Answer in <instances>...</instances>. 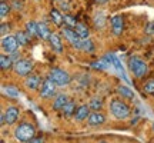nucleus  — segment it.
Masks as SVG:
<instances>
[{"label":"nucleus","mask_w":154,"mask_h":143,"mask_svg":"<svg viewBox=\"0 0 154 143\" xmlns=\"http://www.w3.org/2000/svg\"><path fill=\"white\" fill-rule=\"evenodd\" d=\"M76 102H73V100H69L66 105H64V107L61 109V112H63V116H66V117H70V116H74L76 115Z\"/></svg>","instance_id":"a211bd4d"},{"label":"nucleus","mask_w":154,"mask_h":143,"mask_svg":"<svg viewBox=\"0 0 154 143\" xmlns=\"http://www.w3.org/2000/svg\"><path fill=\"white\" fill-rule=\"evenodd\" d=\"M123 29H124V20L120 14H116L111 17V30L114 36H120L123 33Z\"/></svg>","instance_id":"9b49d317"},{"label":"nucleus","mask_w":154,"mask_h":143,"mask_svg":"<svg viewBox=\"0 0 154 143\" xmlns=\"http://www.w3.org/2000/svg\"><path fill=\"white\" fill-rule=\"evenodd\" d=\"M99 143H109V142H106V140H100Z\"/></svg>","instance_id":"4c0bfd02"},{"label":"nucleus","mask_w":154,"mask_h":143,"mask_svg":"<svg viewBox=\"0 0 154 143\" xmlns=\"http://www.w3.org/2000/svg\"><path fill=\"white\" fill-rule=\"evenodd\" d=\"M128 69H130V72H131L136 77H138V79L144 77V75L149 70L147 63L144 60H141L138 56H131V57L128 59Z\"/></svg>","instance_id":"7ed1b4c3"},{"label":"nucleus","mask_w":154,"mask_h":143,"mask_svg":"<svg viewBox=\"0 0 154 143\" xmlns=\"http://www.w3.org/2000/svg\"><path fill=\"white\" fill-rule=\"evenodd\" d=\"M63 34H64V37L67 39V42L72 44L74 49L82 50L83 39L76 33V30H74V29H73V27H69V26H66V27H63Z\"/></svg>","instance_id":"39448f33"},{"label":"nucleus","mask_w":154,"mask_h":143,"mask_svg":"<svg viewBox=\"0 0 154 143\" xmlns=\"http://www.w3.org/2000/svg\"><path fill=\"white\" fill-rule=\"evenodd\" d=\"M29 143H43V139H40V138H34V139H32Z\"/></svg>","instance_id":"f704fd0d"},{"label":"nucleus","mask_w":154,"mask_h":143,"mask_svg":"<svg viewBox=\"0 0 154 143\" xmlns=\"http://www.w3.org/2000/svg\"><path fill=\"white\" fill-rule=\"evenodd\" d=\"M110 112H111V115L114 116L116 119H119V120H124V119H127L128 116L131 115L130 107H128L124 102H121V100H119V99L111 100Z\"/></svg>","instance_id":"f03ea898"},{"label":"nucleus","mask_w":154,"mask_h":143,"mask_svg":"<svg viewBox=\"0 0 154 143\" xmlns=\"http://www.w3.org/2000/svg\"><path fill=\"white\" fill-rule=\"evenodd\" d=\"M94 26L97 29H103L106 24V16L103 14V13H100V14H97V16L94 17Z\"/></svg>","instance_id":"bb28decb"},{"label":"nucleus","mask_w":154,"mask_h":143,"mask_svg":"<svg viewBox=\"0 0 154 143\" xmlns=\"http://www.w3.org/2000/svg\"><path fill=\"white\" fill-rule=\"evenodd\" d=\"M97 2H99V3H106L107 0H97Z\"/></svg>","instance_id":"e433bc0d"},{"label":"nucleus","mask_w":154,"mask_h":143,"mask_svg":"<svg viewBox=\"0 0 154 143\" xmlns=\"http://www.w3.org/2000/svg\"><path fill=\"white\" fill-rule=\"evenodd\" d=\"M56 84L50 77L47 79H44L43 83H42V87H40V96L44 97V99H50V97H53L56 94Z\"/></svg>","instance_id":"0eeeda50"},{"label":"nucleus","mask_w":154,"mask_h":143,"mask_svg":"<svg viewBox=\"0 0 154 143\" xmlns=\"http://www.w3.org/2000/svg\"><path fill=\"white\" fill-rule=\"evenodd\" d=\"M146 32L149 34H154V23L150 22L149 24H147V27H146Z\"/></svg>","instance_id":"72a5a7b5"},{"label":"nucleus","mask_w":154,"mask_h":143,"mask_svg":"<svg viewBox=\"0 0 154 143\" xmlns=\"http://www.w3.org/2000/svg\"><path fill=\"white\" fill-rule=\"evenodd\" d=\"M9 11H10V6H9L5 2V0H3V2H2V5H0V16H2V17H6Z\"/></svg>","instance_id":"7c9ffc66"},{"label":"nucleus","mask_w":154,"mask_h":143,"mask_svg":"<svg viewBox=\"0 0 154 143\" xmlns=\"http://www.w3.org/2000/svg\"><path fill=\"white\" fill-rule=\"evenodd\" d=\"M109 66H110V65H109V63H107L103 57H101L100 60L93 62V63H91V67H94V69H100V70H104V69H107Z\"/></svg>","instance_id":"cd10ccee"},{"label":"nucleus","mask_w":154,"mask_h":143,"mask_svg":"<svg viewBox=\"0 0 154 143\" xmlns=\"http://www.w3.org/2000/svg\"><path fill=\"white\" fill-rule=\"evenodd\" d=\"M74 30H76V33L79 34L82 39H88V36H90L88 27L86 26V24H83V23H77L76 27H74Z\"/></svg>","instance_id":"6ab92c4d"},{"label":"nucleus","mask_w":154,"mask_h":143,"mask_svg":"<svg viewBox=\"0 0 154 143\" xmlns=\"http://www.w3.org/2000/svg\"><path fill=\"white\" fill-rule=\"evenodd\" d=\"M9 32H10V26H9L7 23H2V27H0V33H2V36L5 37Z\"/></svg>","instance_id":"473e14b6"},{"label":"nucleus","mask_w":154,"mask_h":143,"mask_svg":"<svg viewBox=\"0 0 154 143\" xmlns=\"http://www.w3.org/2000/svg\"><path fill=\"white\" fill-rule=\"evenodd\" d=\"M13 60H11L10 56H6V55H2L0 56V67H2V70H9L13 67Z\"/></svg>","instance_id":"aec40b11"},{"label":"nucleus","mask_w":154,"mask_h":143,"mask_svg":"<svg viewBox=\"0 0 154 143\" xmlns=\"http://www.w3.org/2000/svg\"><path fill=\"white\" fill-rule=\"evenodd\" d=\"M106 122V116L103 113H100L99 110H93V113H90L87 117V123L88 126H101L103 123Z\"/></svg>","instance_id":"9d476101"},{"label":"nucleus","mask_w":154,"mask_h":143,"mask_svg":"<svg viewBox=\"0 0 154 143\" xmlns=\"http://www.w3.org/2000/svg\"><path fill=\"white\" fill-rule=\"evenodd\" d=\"M64 24H66V26H69V27H76V19H74V17L73 16H70V14H64Z\"/></svg>","instance_id":"c756f323"},{"label":"nucleus","mask_w":154,"mask_h":143,"mask_svg":"<svg viewBox=\"0 0 154 143\" xmlns=\"http://www.w3.org/2000/svg\"><path fill=\"white\" fill-rule=\"evenodd\" d=\"M88 115H90V106L88 105H82L79 106L76 110V115H74V119H76L77 122H83L86 120L88 117Z\"/></svg>","instance_id":"ddd939ff"},{"label":"nucleus","mask_w":154,"mask_h":143,"mask_svg":"<svg viewBox=\"0 0 154 143\" xmlns=\"http://www.w3.org/2000/svg\"><path fill=\"white\" fill-rule=\"evenodd\" d=\"M16 39H17V42H19V44H20V46H27L32 37H30V36L26 33V30H24V32H17V33H16Z\"/></svg>","instance_id":"5701e85b"},{"label":"nucleus","mask_w":154,"mask_h":143,"mask_svg":"<svg viewBox=\"0 0 154 143\" xmlns=\"http://www.w3.org/2000/svg\"><path fill=\"white\" fill-rule=\"evenodd\" d=\"M60 6L63 7V9H69V3H67L66 0H61V2H60Z\"/></svg>","instance_id":"c9c22d12"},{"label":"nucleus","mask_w":154,"mask_h":143,"mask_svg":"<svg viewBox=\"0 0 154 143\" xmlns=\"http://www.w3.org/2000/svg\"><path fill=\"white\" fill-rule=\"evenodd\" d=\"M49 77L56 83V84H57V86H67V84H70V82H72L70 75H69L66 70L59 69V67H53V69H50Z\"/></svg>","instance_id":"20e7f679"},{"label":"nucleus","mask_w":154,"mask_h":143,"mask_svg":"<svg viewBox=\"0 0 154 143\" xmlns=\"http://www.w3.org/2000/svg\"><path fill=\"white\" fill-rule=\"evenodd\" d=\"M40 83H42V77L38 75H29V76H26V80H24L26 87L30 90H37Z\"/></svg>","instance_id":"f8f14e48"},{"label":"nucleus","mask_w":154,"mask_h":143,"mask_svg":"<svg viewBox=\"0 0 154 143\" xmlns=\"http://www.w3.org/2000/svg\"><path fill=\"white\" fill-rule=\"evenodd\" d=\"M19 115H20L19 107H16V106H9V107L3 112V116H5V125H7V126L14 125L16 120L19 119Z\"/></svg>","instance_id":"6e6552de"},{"label":"nucleus","mask_w":154,"mask_h":143,"mask_svg":"<svg viewBox=\"0 0 154 143\" xmlns=\"http://www.w3.org/2000/svg\"><path fill=\"white\" fill-rule=\"evenodd\" d=\"M37 2H38V0H37Z\"/></svg>","instance_id":"79ce46f5"},{"label":"nucleus","mask_w":154,"mask_h":143,"mask_svg":"<svg viewBox=\"0 0 154 143\" xmlns=\"http://www.w3.org/2000/svg\"><path fill=\"white\" fill-rule=\"evenodd\" d=\"M14 138L22 143H29L32 139L36 138V127L29 122H23L14 129Z\"/></svg>","instance_id":"f257e3e1"},{"label":"nucleus","mask_w":154,"mask_h":143,"mask_svg":"<svg viewBox=\"0 0 154 143\" xmlns=\"http://www.w3.org/2000/svg\"><path fill=\"white\" fill-rule=\"evenodd\" d=\"M3 93L7 94V96H10V97H19L20 93H19V90H17L14 86H3Z\"/></svg>","instance_id":"393cba45"},{"label":"nucleus","mask_w":154,"mask_h":143,"mask_svg":"<svg viewBox=\"0 0 154 143\" xmlns=\"http://www.w3.org/2000/svg\"><path fill=\"white\" fill-rule=\"evenodd\" d=\"M143 90L147 94H154V80H149V82L144 84Z\"/></svg>","instance_id":"2f4dec72"},{"label":"nucleus","mask_w":154,"mask_h":143,"mask_svg":"<svg viewBox=\"0 0 154 143\" xmlns=\"http://www.w3.org/2000/svg\"><path fill=\"white\" fill-rule=\"evenodd\" d=\"M117 92H119L123 97H126V99H134L133 90H130L127 86H119V87H117Z\"/></svg>","instance_id":"b1692460"},{"label":"nucleus","mask_w":154,"mask_h":143,"mask_svg":"<svg viewBox=\"0 0 154 143\" xmlns=\"http://www.w3.org/2000/svg\"><path fill=\"white\" fill-rule=\"evenodd\" d=\"M113 66H116V69L120 72L121 76H123V79H124L127 83H130V80H128V77H127V75H126V70H124V67H123V65H121L120 59H119L116 55H114V57H113Z\"/></svg>","instance_id":"4be33fe9"},{"label":"nucleus","mask_w":154,"mask_h":143,"mask_svg":"<svg viewBox=\"0 0 154 143\" xmlns=\"http://www.w3.org/2000/svg\"><path fill=\"white\" fill-rule=\"evenodd\" d=\"M82 50H83V52H86V53H91V52L94 50V43H93V40H90V39H83Z\"/></svg>","instance_id":"a878e982"},{"label":"nucleus","mask_w":154,"mask_h":143,"mask_svg":"<svg viewBox=\"0 0 154 143\" xmlns=\"http://www.w3.org/2000/svg\"><path fill=\"white\" fill-rule=\"evenodd\" d=\"M2 143H5V140H2Z\"/></svg>","instance_id":"ea45409f"},{"label":"nucleus","mask_w":154,"mask_h":143,"mask_svg":"<svg viewBox=\"0 0 154 143\" xmlns=\"http://www.w3.org/2000/svg\"><path fill=\"white\" fill-rule=\"evenodd\" d=\"M13 70L19 76H29L32 73V70H33V63L30 60H24V59L17 60L13 65Z\"/></svg>","instance_id":"423d86ee"},{"label":"nucleus","mask_w":154,"mask_h":143,"mask_svg":"<svg viewBox=\"0 0 154 143\" xmlns=\"http://www.w3.org/2000/svg\"><path fill=\"white\" fill-rule=\"evenodd\" d=\"M50 17H51L53 23H54L57 27H61V26H63V23H64V16H63L57 9H51V10H50Z\"/></svg>","instance_id":"dca6fc26"},{"label":"nucleus","mask_w":154,"mask_h":143,"mask_svg":"<svg viewBox=\"0 0 154 143\" xmlns=\"http://www.w3.org/2000/svg\"><path fill=\"white\" fill-rule=\"evenodd\" d=\"M2 2H3V0H2Z\"/></svg>","instance_id":"a19ab883"},{"label":"nucleus","mask_w":154,"mask_h":143,"mask_svg":"<svg viewBox=\"0 0 154 143\" xmlns=\"http://www.w3.org/2000/svg\"><path fill=\"white\" fill-rule=\"evenodd\" d=\"M24 30H26V33H27L30 37L37 36V23L33 22V20H29V22L26 23V26H24Z\"/></svg>","instance_id":"412c9836"},{"label":"nucleus","mask_w":154,"mask_h":143,"mask_svg":"<svg viewBox=\"0 0 154 143\" xmlns=\"http://www.w3.org/2000/svg\"><path fill=\"white\" fill-rule=\"evenodd\" d=\"M67 102H69V97H67L64 93H60L56 96L54 102H53V109L54 110H61L63 107H64V105H66Z\"/></svg>","instance_id":"f3484780"},{"label":"nucleus","mask_w":154,"mask_h":143,"mask_svg":"<svg viewBox=\"0 0 154 143\" xmlns=\"http://www.w3.org/2000/svg\"><path fill=\"white\" fill-rule=\"evenodd\" d=\"M20 44L17 42L16 36H5L2 40V49L5 50L6 53H14Z\"/></svg>","instance_id":"1a4fd4ad"},{"label":"nucleus","mask_w":154,"mask_h":143,"mask_svg":"<svg viewBox=\"0 0 154 143\" xmlns=\"http://www.w3.org/2000/svg\"><path fill=\"white\" fill-rule=\"evenodd\" d=\"M50 34H51V32H50V29L47 27L46 23L44 22L37 23V37H40L42 40H49Z\"/></svg>","instance_id":"2eb2a0df"},{"label":"nucleus","mask_w":154,"mask_h":143,"mask_svg":"<svg viewBox=\"0 0 154 143\" xmlns=\"http://www.w3.org/2000/svg\"><path fill=\"white\" fill-rule=\"evenodd\" d=\"M88 106H90V109H91V110H100L101 107H103V102H101V99H97V97H94V99L90 100Z\"/></svg>","instance_id":"c85d7f7f"},{"label":"nucleus","mask_w":154,"mask_h":143,"mask_svg":"<svg viewBox=\"0 0 154 143\" xmlns=\"http://www.w3.org/2000/svg\"><path fill=\"white\" fill-rule=\"evenodd\" d=\"M49 42H50L51 49L54 50V52H57V53H61V52H63V43H61L59 34L51 33V34H50V37H49Z\"/></svg>","instance_id":"4468645a"},{"label":"nucleus","mask_w":154,"mask_h":143,"mask_svg":"<svg viewBox=\"0 0 154 143\" xmlns=\"http://www.w3.org/2000/svg\"><path fill=\"white\" fill-rule=\"evenodd\" d=\"M56 2H61V0H56Z\"/></svg>","instance_id":"58836bf2"}]
</instances>
